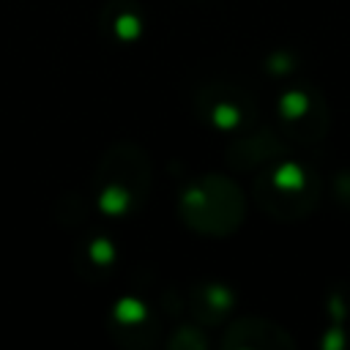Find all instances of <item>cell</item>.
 Here are the masks:
<instances>
[{
	"instance_id": "7",
	"label": "cell",
	"mask_w": 350,
	"mask_h": 350,
	"mask_svg": "<svg viewBox=\"0 0 350 350\" xmlns=\"http://www.w3.org/2000/svg\"><path fill=\"white\" fill-rule=\"evenodd\" d=\"M287 156V139L276 129H249L235 134L230 142L224 161L232 172H257L265 164Z\"/></svg>"
},
{
	"instance_id": "13",
	"label": "cell",
	"mask_w": 350,
	"mask_h": 350,
	"mask_svg": "<svg viewBox=\"0 0 350 350\" xmlns=\"http://www.w3.org/2000/svg\"><path fill=\"white\" fill-rule=\"evenodd\" d=\"M334 197H336L339 205L350 208V170L336 172V178H334Z\"/></svg>"
},
{
	"instance_id": "10",
	"label": "cell",
	"mask_w": 350,
	"mask_h": 350,
	"mask_svg": "<svg viewBox=\"0 0 350 350\" xmlns=\"http://www.w3.org/2000/svg\"><path fill=\"white\" fill-rule=\"evenodd\" d=\"M189 306H191V314L202 325H213V323H221L232 312L235 293L221 282H202L189 290Z\"/></svg>"
},
{
	"instance_id": "5",
	"label": "cell",
	"mask_w": 350,
	"mask_h": 350,
	"mask_svg": "<svg viewBox=\"0 0 350 350\" xmlns=\"http://www.w3.org/2000/svg\"><path fill=\"white\" fill-rule=\"evenodd\" d=\"M194 109L211 129L227 131V134L249 131L257 123L254 96L243 85L227 82V79L202 82L194 90Z\"/></svg>"
},
{
	"instance_id": "6",
	"label": "cell",
	"mask_w": 350,
	"mask_h": 350,
	"mask_svg": "<svg viewBox=\"0 0 350 350\" xmlns=\"http://www.w3.org/2000/svg\"><path fill=\"white\" fill-rule=\"evenodd\" d=\"M107 328H109L112 339L123 347H153L159 320H156V312L145 301H139L137 295L129 293L112 304Z\"/></svg>"
},
{
	"instance_id": "4",
	"label": "cell",
	"mask_w": 350,
	"mask_h": 350,
	"mask_svg": "<svg viewBox=\"0 0 350 350\" xmlns=\"http://www.w3.org/2000/svg\"><path fill=\"white\" fill-rule=\"evenodd\" d=\"M331 129L325 96L312 85H293L276 98V131L293 145H320Z\"/></svg>"
},
{
	"instance_id": "3",
	"label": "cell",
	"mask_w": 350,
	"mask_h": 350,
	"mask_svg": "<svg viewBox=\"0 0 350 350\" xmlns=\"http://www.w3.org/2000/svg\"><path fill=\"white\" fill-rule=\"evenodd\" d=\"M178 216L200 235L227 238L243 224L246 200L232 178L208 172L183 186L178 194Z\"/></svg>"
},
{
	"instance_id": "12",
	"label": "cell",
	"mask_w": 350,
	"mask_h": 350,
	"mask_svg": "<svg viewBox=\"0 0 350 350\" xmlns=\"http://www.w3.org/2000/svg\"><path fill=\"white\" fill-rule=\"evenodd\" d=\"M170 347H186V350H205L208 347V339L200 328H191V325H183L178 328V334H172V339L167 342Z\"/></svg>"
},
{
	"instance_id": "9",
	"label": "cell",
	"mask_w": 350,
	"mask_h": 350,
	"mask_svg": "<svg viewBox=\"0 0 350 350\" xmlns=\"http://www.w3.org/2000/svg\"><path fill=\"white\" fill-rule=\"evenodd\" d=\"M115 260H118V249H115L112 238L101 235V232L82 238L74 252V268L85 282H101L112 271Z\"/></svg>"
},
{
	"instance_id": "2",
	"label": "cell",
	"mask_w": 350,
	"mask_h": 350,
	"mask_svg": "<svg viewBox=\"0 0 350 350\" xmlns=\"http://www.w3.org/2000/svg\"><path fill=\"white\" fill-rule=\"evenodd\" d=\"M257 208L276 221H301L312 216L323 197L320 175L298 159H276L257 170L252 180Z\"/></svg>"
},
{
	"instance_id": "11",
	"label": "cell",
	"mask_w": 350,
	"mask_h": 350,
	"mask_svg": "<svg viewBox=\"0 0 350 350\" xmlns=\"http://www.w3.org/2000/svg\"><path fill=\"white\" fill-rule=\"evenodd\" d=\"M101 30L115 44H134L142 33V11L134 0H109L101 11Z\"/></svg>"
},
{
	"instance_id": "1",
	"label": "cell",
	"mask_w": 350,
	"mask_h": 350,
	"mask_svg": "<svg viewBox=\"0 0 350 350\" xmlns=\"http://www.w3.org/2000/svg\"><path fill=\"white\" fill-rule=\"evenodd\" d=\"M90 186L93 200L104 216L129 219L145 205L150 194V156L137 142H115L101 153Z\"/></svg>"
},
{
	"instance_id": "8",
	"label": "cell",
	"mask_w": 350,
	"mask_h": 350,
	"mask_svg": "<svg viewBox=\"0 0 350 350\" xmlns=\"http://www.w3.org/2000/svg\"><path fill=\"white\" fill-rule=\"evenodd\" d=\"M221 347L227 350H290L295 347V339L287 328L268 317L246 314L232 320L221 334Z\"/></svg>"
}]
</instances>
